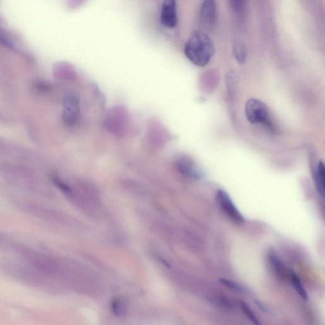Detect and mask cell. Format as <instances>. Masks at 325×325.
<instances>
[{"label": "cell", "mask_w": 325, "mask_h": 325, "mask_svg": "<svg viewBox=\"0 0 325 325\" xmlns=\"http://www.w3.org/2000/svg\"><path fill=\"white\" fill-rule=\"evenodd\" d=\"M215 52L214 44L204 32L194 31L185 47L186 57L194 65L204 67L210 61Z\"/></svg>", "instance_id": "cell-1"}, {"label": "cell", "mask_w": 325, "mask_h": 325, "mask_svg": "<svg viewBox=\"0 0 325 325\" xmlns=\"http://www.w3.org/2000/svg\"><path fill=\"white\" fill-rule=\"evenodd\" d=\"M129 115L127 109L123 106L113 107L108 111L104 123L107 130L111 133H123L127 127Z\"/></svg>", "instance_id": "cell-2"}, {"label": "cell", "mask_w": 325, "mask_h": 325, "mask_svg": "<svg viewBox=\"0 0 325 325\" xmlns=\"http://www.w3.org/2000/svg\"><path fill=\"white\" fill-rule=\"evenodd\" d=\"M245 115L251 124H264L270 126L269 121V110L264 102L256 99H250L245 104Z\"/></svg>", "instance_id": "cell-3"}, {"label": "cell", "mask_w": 325, "mask_h": 325, "mask_svg": "<svg viewBox=\"0 0 325 325\" xmlns=\"http://www.w3.org/2000/svg\"><path fill=\"white\" fill-rule=\"evenodd\" d=\"M80 104L78 97L69 93L63 101V119L66 125L72 127L78 123L80 119Z\"/></svg>", "instance_id": "cell-4"}, {"label": "cell", "mask_w": 325, "mask_h": 325, "mask_svg": "<svg viewBox=\"0 0 325 325\" xmlns=\"http://www.w3.org/2000/svg\"><path fill=\"white\" fill-rule=\"evenodd\" d=\"M217 196L220 206L228 217L236 223L241 224L245 222L243 216L235 206L230 195L224 190H219Z\"/></svg>", "instance_id": "cell-5"}, {"label": "cell", "mask_w": 325, "mask_h": 325, "mask_svg": "<svg viewBox=\"0 0 325 325\" xmlns=\"http://www.w3.org/2000/svg\"><path fill=\"white\" fill-rule=\"evenodd\" d=\"M160 22L164 27L174 28L178 24L177 3L174 0H166L162 4Z\"/></svg>", "instance_id": "cell-6"}, {"label": "cell", "mask_w": 325, "mask_h": 325, "mask_svg": "<svg viewBox=\"0 0 325 325\" xmlns=\"http://www.w3.org/2000/svg\"><path fill=\"white\" fill-rule=\"evenodd\" d=\"M217 17V4L213 0H206L202 3L200 18L203 26L210 29L214 25Z\"/></svg>", "instance_id": "cell-7"}, {"label": "cell", "mask_w": 325, "mask_h": 325, "mask_svg": "<svg viewBox=\"0 0 325 325\" xmlns=\"http://www.w3.org/2000/svg\"><path fill=\"white\" fill-rule=\"evenodd\" d=\"M177 166L182 174L192 179H200L203 176L202 171L189 158H179L177 161Z\"/></svg>", "instance_id": "cell-8"}, {"label": "cell", "mask_w": 325, "mask_h": 325, "mask_svg": "<svg viewBox=\"0 0 325 325\" xmlns=\"http://www.w3.org/2000/svg\"><path fill=\"white\" fill-rule=\"evenodd\" d=\"M111 311L117 318H123L128 314L129 303L125 297L116 296L111 302Z\"/></svg>", "instance_id": "cell-9"}, {"label": "cell", "mask_w": 325, "mask_h": 325, "mask_svg": "<svg viewBox=\"0 0 325 325\" xmlns=\"http://www.w3.org/2000/svg\"><path fill=\"white\" fill-rule=\"evenodd\" d=\"M325 165L324 162H320L316 172V185L318 192L322 198L325 196Z\"/></svg>", "instance_id": "cell-10"}, {"label": "cell", "mask_w": 325, "mask_h": 325, "mask_svg": "<svg viewBox=\"0 0 325 325\" xmlns=\"http://www.w3.org/2000/svg\"><path fill=\"white\" fill-rule=\"evenodd\" d=\"M291 279H292V285L294 286L295 290L298 293L299 296L303 300L307 301L308 299V294L307 291L305 290L304 286H303L302 281L297 274L294 271H291L290 273Z\"/></svg>", "instance_id": "cell-11"}, {"label": "cell", "mask_w": 325, "mask_h": 325, "mask_svg": "<svg viewBox=\"0 0 325 325\" xmlns=\"http://www.w3.org/2000/svg\"><path fill=\"white\" fill-rule=\"evenodd\" d=\"M233 50H234L235 58H236L238 63L239 64L245 63L246 60H247V49H246L245 46L241 43H235L234 46H233Z\"/></svg>", "instance_id": "cell-12"}, {"label": "cell", "mask_w": 325, "mask_h": 325, "mask_svg": "<svg viewBox=\"0 0 325 325\" xmlns=\"http://www.w3.org/2000/svg\"><path fill=\"white\" fill-rule=\"evenodd\" d=\"M241 307L243 313H245L248 319L250 321V322H251L252 324L254 325H262L259 320L256 317L255 313L252 311V310L250 309V307L248 306L247 303L244 302H241Z\"/></svg>", "instance_id": "cell-13"}, {"label": "cell", "mask_w": 325, "mask_h": 325, "mask_svg": "<svg viewBox=\"0 0 325 325\" xmlns=\"http://www.w3.org/2000/svg\"><path fill=\"white\" fill-rule=\"evenodd\" d=\"M219 282L231 290L236 291V292H240L243 290L242 288H241L240 285H239V284L236 283V282L232 281V280L221 279H219Z\"/></svg>", "instance_id": "cell-14"}]
</instances>
